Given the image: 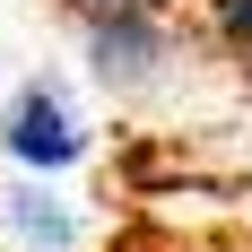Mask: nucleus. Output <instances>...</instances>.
<instances>
[{"label": "nucleus", "mask_w": 252, "mask_h": 252, "mask_svg": "<svg viewBox=\"0 0 252 252\" xmlns=\"http://www.w3.org/2000/svg\"><path fill=\"white\" fill-rule=\"evenodd\" d=\"M174 252H252V235H235V226H218V235H183Z\"/></svg>", "instance_id": "39448f33"}, {"label": "nucleus", "mask_w": 252, "mask_h": 252, "mask_svg": "<svg viewBox=\"0 0 252 252\" xmlns=\"http://www.w3.org/2000/svg\"><path fill=\"white\" fill-rule=\"evenodd\" d=\"M70 18H87V9H183V0H61Z\"/></svg>", "instance_id": "423d86ee"}, {"label": "nucleus", "mask_w": 252, "mask_h": 252, "mask_svg": "<svg viewBox=\"0 0 252 252\" xmlns=\"http://www.w3.org/2000/svg\"><path fill=\"white\" fill-rule=\"evenodd\" d=\"M0 226L18 235L26 252H70V244H78L70 200H52V183H44V174H26V183H9V191H0Z\"/></svg>", "instance_id": "7ed1b4c3"}, {"label": "nucleus", "mask_w": 252, "mask_h": 252, "mask_svg": "<svg viewBox=\"0 0 252 252\" xmlns=\"http://www.w3.org/2000/svg\"><path fill=\"white\" fill-rule=\"evenodd\" d=\"M0 157L18 174H44V183L87 165V113H78V96L61 78H26L18 96L0 104Z\"/></svg>", "instance_id": "f03ea898"}, {"label": "nucleus", "mask_w": 252, "mask_h": 252, "mask_svg": "<svg viewBox=\"0 0 252 252\" xmlns=\"http://www.w3.org/2000/svg\"><path fill=\"white\" fill-rule=\"evenodd\" d=\"M78 26V61L113 104H139L157 87H174L183 70V18L174 9H87Z\"/></svg>", "instance_id": "f257e3e1"}, {"label": "nucleus", "mask_w": 252, "mask_h": 252, "mask_svg": "<svg viewBox=\"0 0 252 252\" xmlns=\"http://www.w3.org/2000/svg\"><path fill=\"white\" fill-rule=\"evenodd\" d=\"M191 26H200V44L218 52V61H235V70L252 78V0H200Z\"/></svg>", "instance_id": "20e7f679"}]
</instances>
